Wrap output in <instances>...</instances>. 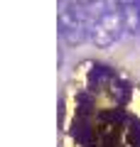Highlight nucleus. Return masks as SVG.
I'll list each match as a JSON object with an SVG mask.
<instances>
[{
    "label": "nucleus",
    "instance_id": "obj_2",
    "mask_svg": "<svg viewBox=\"0 0 140 147\" xmlns=\"http://www.w3.org/2000/svg\"><path fill=\"white\" fill-rule=\"evenodd\" d=\"M125 32V22H123V12L120 7H113L106 15H99L88 20V42L96 49H108L118 42Z\"/></svg>",
    "mask_w": 140,
    "mask_h": 147
},
{
    "label": "nucleus",
    "instance_id": "obj_1",
    "mask_svg": "<svg viewBox=\"0 0 140 147\" xmlns=\"http://www.w3.org/2000/svg\"><path fill=\"white\" fill-rule=\"evenodd\" d=\"M57 30L62 42L69 47H79L84 39H88V20L84 7H79L74 0H57Z\"/></svg>",
    "mask_w": 140,
    "mask_h": 147
},
{
    "label": "nucleus",
    "instance_id": "obj_4",
    "mask_svg": "<svg viewBox=\"0 0 140 147\" xmlns=\"http://www.w3.org/2000/svg\"><path fill=\"white\" fill-rule=\"evenodd\" d=\"M74 3H76L79 7H84V10H86V7H88V5H93L96 0H74Z\"/></svg>",
    "mask_w": 140,
    "mask_h": 147
},
{
    "label": "nucleus",
    "instance_id": "obj_3",
    "mask_svg": "<svg viewBox=\"0 0 140 147\" xmlns=\"http://www.w3.org/2000/svg\"><path fill=\"white\" fill-rule=\"evenodd\" d=\"M118 7H130V5H140V0H116Z\"/></svg>",
    "mask_w": 140,
    "mask_h": 147
}]
</instances>
